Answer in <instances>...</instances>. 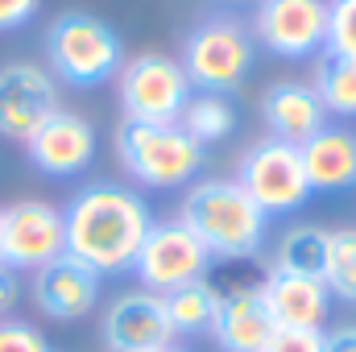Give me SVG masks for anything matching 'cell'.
<instances>
[{
  "instance_id": "cell-17",
  "label": "cell",
  "mask_w": 356,
  "mask_h": 352,
  "mask_svg": "<svg viewBox=\"0 0 356 352\" xmlns=\"http://www.w3.org/2000/svg\"><path fill=\"white\" fill-rule=\"evenodd\" d=\"M273 332V319L261 298V282L257 286H236V290H220V307H216V323L211 336L224 352H261V344Z\"/></svg>"
},
{
  "instance_id": "cell-1",
  "label": "cell",
  "mask_w": 356,
  "mask_h": 352,
  "mask_svg": "<svg viewBox=\"0 0 356 352\" xmlns=\"http://www.w3.org/2000/svg\"><path fill=\"white\" fill-rule=\"evenodd\" d=\"M63 224H67V253L91 265L99 278H108L133 269L154 228V211L137 191L120 182H88L63 207Z\"/></svg>"
},
{
  "instance_id": "cell-9",
  "label": "cell",
  "mask_w": 356,
  "mask_h": 352,
  "mask_svg": "<svg viewBox=\"0 0 356 352\" xmlns=\"http://www.w3.org/2000/svg\"><path fill=\"white\" fill-rule=\"evenodd\" d=\"M0 237H4V269H42L67 253V224L54 203L21 199L0 207Z\"/></svg>"
},
{
  "instance_id": "cell-27",
  "label": "cell",
  "mask_w": 356,
  "mask_h": 352,
  "mask_svg": "<svg viewBox=\"0 0 356 352\" xmlns=\"http://www.w3.org/2000/svg\"><path fill=\"white\" fill-rule=\"evenodd\" d=\"M42 0H0V33H13L38 17Z\"/></svg>"
},
{
  "instance_id": "cell-6",
  "label": "cell",
  "mask_w": 356,
  "mask_h": 352,
  "mask_svg": "<svg viewBox=\"0 0 356 352\" xmlns=\"http://www.w3.org/2000/svg\"><path fill=\"white\" fill-rule=\"evenodd\" d=\"M120 108L124 120H145V125H175L182 108L191 104V79L182 63L170 54H137L120 67Z\"/></svg>"
},
{
  "instance_id": "cell-11",
  "label": "cell",
  "mask_w": 356,
  "mask_h": 352,
  "mask_svg": "<svg viewBox=\"0 0 356 352\" xmlns=\"http://www.w3.org/2000/svg\"><path fill=\"white\" fill-rule=\"evenodd\" d=\"M54 112H58V83L46 67L38 63L0 67V137L25 145Z\"/></svg>"
},
{
  "instance_id": "cell-12",
  "label": "cell",
  "mask_w": 356,
  "mask_h": 352,
  "mask_svg": "<svg viewBox=\"0 0 356 352\" xmlns=\"http://www.w3.org/2000/svg\"><path fill=\"white\" fill-rule=\"evenodd\" d=\"M99 336L108 352H162L178 344L166 303L154 290H129L112 298L99 319Z\"/></svg>"
},
{
  "instance_id": "cell-18",
  "label": "cell",
  "mask_w": 356,
  "mask_h": 352,
  "mask_svg": "<svg viewBox=\"0 0 356 352\" xmlns=\"http://www.w3.org/2000/svg\"><path fill=\"white\" fill-rule=\"evenodd\" d=\"M311 191H348L356 186V137L348 129H319L298 145Z\"/></svg>"
},
{
  "instance_id": "cell-2",
  "label": "cell",
  "mask_w": 356,
  "mask_h": 352,
  "mask_svg": "<svg viewBox=\"0 0 356 352\" xmlns=\"http://www.w3.org/2000/svg\"><path fill=\"white\" fill-rule=\"evenodd\" d=\"M178 220L203 241L211 262H245L266 245L269 216L236 178H203L186 191Z\"/></svg>"
},
{
  "instance_id": "cell-30",
  "label": "cell",
  "mask_w": 356,
  "mask_h": 352,
  "mask_svg": "<svg viewBox=\"0 0 356 352\" xmlns=\"http://www.w3.org/2000/svg\"><path fill=\"white\" fill-rule=\"evenodd\" d=\"M162 352H191V349H182V344H170V349H162Z\"/></svg>"
},
{
  "instance_id": "cell-16",
  "label": "cell",
  "mask_w": 356,
  "mask_h": 352,
  "mask_svg": "<svg viewBox=\"0 0 356 352\" xmlns=\"http://www.w3.org/2000/svg\"><path fill=\"white\" fill-rule=\"evenodd\" d=\"M261 120L269 125V137L302 145L319 129H327V108H323L319 91L311 88V83L282 79V83H273L261 95Z\"/></svg>"
},
{
  "instance_id": "cell-4",
  "label": "cell",
  "mask_w": 356,
  "mask_h": 352,
  "mask_svg": "<svg viewBox=\"0 0 356 352\" xmlns=\"http://www.w3.org/2000/svg\"><path fill=\"white\" fill-rule=\"evenodd\" d=\"M116 158L129 170V178L154 191H178L203 170V145L178 120L175 125L124 120L116 129Z\"/></svg>"
},
{
  "instance_id": "cell-8",
  "label": "cell",
  "mask_w": 356,
  "mask_h": 352,
  "mask_svg": "<svg viewBox=\"0 0 356 352\" xmlns=\"http://www.w3.org/2000/svg\"><path fill=\"white\" fill-rule=\"evenodd\" d=\"M207 269H211V253L182 220H162V224L154 220V228L133 262V273L154 294H170L186 282H199V278H207Z\"/></svg>"
},
{
  "instance_id": "cell-23",
  "label": "cell",
  "mask_w": 356,
  "mask_h": 352,
  "mask_svg": "<svg viewBox=\"0 0 356 352\" xmlns=\"http://www.w3.org/2000/svg\"><path fill=\"white\" fill-rule=\"evenodd\" d=\"M323 286H327L332 298L356 303V228H336V232H327Z\"/></svg>"
},
{
  "instance_id": "cell-25",
  "label": "cell",
  "mask_w": 356,
  "mask_h": 352,
  "mask_svg": "<svg viewBox=\"0 0 356 352\" xmlns=\"http://www.w3.org/2000/svg\"><path fill=\"white\" fill-rule=\"evenodd\" d=\"M261 352H323V328H273Z\"/></svg>"
},
{
  "instance_id": "cell-10",
  "label": "cell",
  "mask_w": 356,
  "mask_h": 352,
  "mask_svg": "<svg viewBox=\"0 0 356 352\" xmlns=\"http://www.w3.org/2000/svg\"><path fill=\"white\" fill-rule=\"evenodd\" d=\"M253 38L277 58H311L327 46V0H261Z\"/></svg>"
},
{
  "instance_id": "cell-21",
  "label": "cell",
  "mask_w": 356,
  "mask_h": 352,
  "mask_svg": "<svg viewBox=\"0 0 356 352\" xmlns=\"http://www.w3.org/2000/svg\"><path fill=\"white\" fill-rule=\"evenodd\" d=\"M327 265V232L315 224H298L286 228L273 253V269H290V273H307V278H323Z\"/></svg>"
},
{
  "instance_id": "cell-7",
  "label": "cell",
  "mask_w": 356,
  "mask_h": 352,
  "mask_svg": "<svg viewBox=\"0 0 356 352\" xmlns=\"http://www.w3.org/2000/svg\"><path fill=\"white\" fill-rule=\"evenodd\" d=\"M236 182L249 191V199L266 216H290L315 195L311 182H307L302 150L290 145V141H277V137L249 145V154L236 166Z\"/></svg>"
},
{
  "instance_id": "cell-15",
  "label": "cell",
  "mask_w": 356,
  "mask_h": 352,
  "mask_svg": "<svg viewBox=\"0 0 356 352\" xmlns=\"http://www.w3.org/2000/svg\"><path fill=\"white\" fill-rule=\"evenodd\" d=\"M261 298L273 328H319L332 307L323 278H307L290 269H269L261 278Z\"/></svg>"
},
{
  "instance_id": "cell-22",
  "label": "cell",
  "mask_w": 356,
  "mask_h": 352,
  "mask_svg": "<svg viewBox=\"0 0 356 352\" xmlns=\"http://www.w3.org/2000/svg\"><path fill=\"white\" fill-rule=\"evenodd\" d=\"M323 108L332 116H356V63L353 58H323L319 71H315V83Z\"/></svg>"
},
{
  "instance_id": "cell-19",
  "label": "cell",
  "mask_w": 356,
  "mask_h": 352,
  "mask_svg": "<svg viewBox=\"0 0 356 352\" xmlns=\"http://www.w3.org/2000/svg\"><path fill=\"white\" fill-rule=\"evenodd\" d=\"M162 303H166V315H170V323H175V336L186 340V336L211 332L216 307H220V290H216L207 278H199V282H186V286H178L170 294H162Z\"/></svg>"
},
{
  "instance_id": "cell-29",
  "label": "cell",
  "mask_w": 356,
  "mask_h": 352,
  "mask_svg": "<svg viewBox=\"0 0 356 352\" xmlns=\"http://www.w3.org/2000/svg\"><path fill=\"white\" fill-rule=\"evenodd\" d=\"M17 278H13V269H0V319L13 311V303H17Z\"/></svg>"
},
{
  "instance_id": "cell-24",
  "label": "cell",
  "mask_w": 356,
  "mask_h": 352,
  "mask_svg": "<svg viewBox=\"0 0 356 352\" xmlns=\"http://www.w3.org/2000/svg\"><path fill=\"white\" fill-rule=\"evenodd\" d=\"M332 58L356 63V0H327V46Z\"/></svg>"
},
{
  "instance_id": "cell-3",
  "label": "cell",
  "mask_w": 356,
  "mask_h": 352,
  "mask_svg": "<svg viewBox=\"0 0 356 352\" xmlns=\"http://www.w3.org/2000/svg\"><path fill=\"white\" fill-rule=\"evenodd\" d=\"M46 58L50 75L71 88H99L120 75L124 42L120 33L99 21L95 13H58L46 29Z\"/></svg>"
},
{
  "instance_id": "cell-31",
  "label": "cell",
  "mask_w": 356,
  "mask_h": 352,
  "mask_svg": "<svg viewBox=\"0 0 356 352\" xmlns=\"http://www.w3.org/2000/svg\"><path fill=\"white\" fill-rule=\"evenodd\" d=\"M0 269H4V237H0Z\"/></svg>"
},
{
  "instance_id": "cell-14",
  "label": "cell",
  "mask_w": 356,
  "mask_h": 352,
  "mask_svg": "<svg viewBox=\"0 0 356 352\" xmlns=\"http://www.w3.org/2000/svg\"><path fill=\"white\" fill-rule=\"evenodd\" d=\"M99 282L104 278L91 265L63 253V257H54L50 265H42L33 273V303H38L42 315L63 319V323L67 319H83L99 303Z\"/></svg>"
},
{
  "instance_id": "cell-26",
  "label": "cell",
  "mask_w": 356,
  "mask_h": 352,
  "mask_svg": "<svg viewBox=\"0 0 356 352\" xmlns=\"http://www.w3.org/2000/svg\"><path fill=\"white\" fill-rule=\"evenodd\" d=\"M0 352H54V349L46 344V336L33 323L0 319Z\"/></svg>"
},
{
  "instance_id": "cell-20",
  "label": "cell",
  "mask_w": 356,
  "mask_h": 352,
  "mask_svg": "<svg viewBox=\"0 0 356 352\" xmlns=\"http://www.w3.org/2000/svg\"><path fill=\"white\" fill-rule=\"evenodd\" d=\"M178 125H182L199 145H216V141H224V137L236 129V108H232L228 95L199 91V95H191V104L182 108Z\"/></svg>"
},
{
  "instance_id": "cell-5",
  "label": "cell",
  "mask_w": 356,
  "mask_h": 352,
  "mask_svg": "<svg viewBox=\"0 0 356 352\" xmlns=\"http://www.w3.org/2000/svg\"><path fill=\"white\" fill-rule=\"evenodd\" d=\"M253 58H257V38L232 17H211L191 29L178 63L191 88L228 95L232 88L245 83V75L253 71Z\"/></svg>"
},
{
  "instance_id": "cell-13",
  "label": "cell",
  "mask_w": 356,
  "mask_h": 352,
  "mask_svg": "<svg viewBox=\"0 0 356 352\" xmlns=\"http://www.w3.org/2000/svg\"><path fill=\"white\" fill-rule=\"evenodd\" d=\"M25 154L29 162L50 178H71L79 170H88L91 158H95V129H91L88 116L71 112V108H58L29 141H25Z\"/></svg>"
},
{
  "instance_id": "cell-28",
  "label": "cell",
  "mask_w": 356,
  "mask_h": 352,
  "mask_svg": "<svg viewBox=\"0 0 356 352\" xmlns=\"http://www.w3.org/2000/svg\"><path fill=\"white\" fill-rule=\"evenodd\" d=\"M323 352H356V328L323 332Z\"/></svg>"
}]
</instances>
